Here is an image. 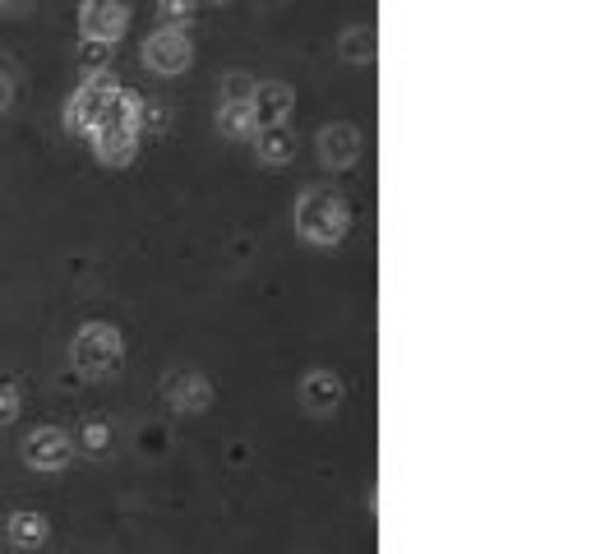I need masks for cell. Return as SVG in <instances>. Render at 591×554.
Instances as JSON below:
<instances>
[{
  "instance_id": "cell-21",
  "label": "cell",
  "mask_w": 591,
  "mask_h": 554,
  "mask_svg": "<svg viewBox=\"0 0 591 554\" xmlns=\"http://www.w3.org/2000/svg\"><path fill=\"white\" fill-rule=\"evenodd\" d=\"M10 102H14V79L0 70V112H10Z\"/></svg>"
},
{
  "instance_id": "cell-7",
  "label": "cell",
  "mask_w": 591,
  "mask_h": 554,
  "mask_svg": "<svg viewBox=\"0 0 591 554\" xmlns=\"http://www.w3.org/2000/svg\"><path fill=\"white\" fill-rule=\"evenodd\" d=\"M93 148H97L102 163L125 167L135 157V148H139V121H107V125H97L93 129Z\"/></svg>"
},
{
  "instance_id": "cell-1",
  "label": "cell",
  "mask_w": 591,
  "mask_h": 554,
  "mask_svg": "<svg viewBox=\"0 0 591 554\" xmlns=\"http://www.w3.org/2000/svg\"><path fill=\"white\" fill-rule=\"evenodd\" d=\"M139 112H144V102L130 93V88H120V84H112V79H88L84 88H74V97H70V107H65V125L70 129H93L97 125H107V121H139Z\"/></svg>"
},
{
  "instance_id": "cell-19",
  "label": "cell",
  "mask_w": 591,
  "mask_h": 554,
  "mask_svg": "<svg viewBox=\"0 0 591 554\" xmlns=\"http://www.w3.org/2000/svg\"><path fill=\"white\" fill-rule=\"evenodd\" d=\"M250 97H254V79L245 70H236V74L226 79V97L222 102H250Z\"/></svg>"
},
{
  "instance_id": "cell-16",
  "label": "cell",
  "mask_w": 591,
  "mask_h": 554,
  "mask_svg": "<svg viewBox=\"0 0 591 554\" xmlns=\"http://www.w3.org/2000/svg\"><path fill=\"white\" fill-rule=\"evenodd\" d=\"M112 42H97V38H84L80 42V65H84V74H107V65H112Z\"/></svg>"
},
{
  "instance_id": "cell-2",
  "label": "cell",
  "mask_w": 591,
  "mask_h": 554,
  "mask_svg": "<svg viewBox=\"0 0 591 554\" xmlns=\"http://www.w3.org/2000/svg\"><path fill=\"white\" fill-rule=\"evenodd\" d=\"M296 231L315 245H333L347 236V203L333 190H305L296 203Z\"/></svg>"
},
{
  "instance_id": "cell-15",
  "label": "cell",
  "mask_w": 591,
  "mask_h": 554,
  "mask_svg": "<svg viewBox=\"0 0 591 554\" xmlns=\"http://www.w3.org/2000/svg\"><path fill=\"white\" fill-rule=\"evenodd\" d=\"M342 56L356 61V65H370L374 61V29H370V23H356V29H347Z\"/></svg>"
},
{
  "instance_id": "cell-17",
  "label": "cell",
  "mask_w": 591,
  "mask_h": 554,
  "mask_svg": "<svg viewBox=\"0 0 591 554\" xmlns=\"http://www.w3.org/2000/svg\"><path fill=\"white\" fill-rule=\"evenodd\" d=\"M158 14H162L167 29H186L194 19V0H158Z\"/></svg>"
},
{
  "instance_id": "cell-4",
  "label": "cell",
  "mask_w": 591,
  "mask_h": 554,
  "mask_svg": "<svg viewBox=\"0 0 591 554\" xmlns=\"http://www.w3.org/2000/svg\"><path fill=\"white\" fill-rule=\"evenodd\" d=\"M190 61H194V42H190L186 29H167V23H162L158 33H148V42H144V65H148L152 74H181Z\"/></svg>"
},
{
  "instance_id": "cell-14",
  "label": "cell",
  "mask_w": 591,
  "mask_h": 554,
  "mask_svg": "<svg viewBox=\"0 0 591 554\" xmlns=\"http://www.w3.org/2000/svg\"><path fill=\"white\" fill-rule=\"evenodd\" d=\"M10 541L19 550H38L46 541V518L42 513H14L10 518Z\"/></svg>"
},
{
  "instance_id": "cell-22",
  "label": "cell",
  "mask_w": 591,
  "mask_h": 554,
  "mask_svg": "<svg viewBox=\"0 0 591 554\" xmlns=\"http://www.w3.org/2000/svg\"><path fill=\"white\" fill-rule=\"evenodd\" d=\"M0 6H23V0H0Z\"/></svg>"
},
{
  "instance_id": "cell-8",
  "label": "cell",
  "mask_w": 591,
  "mask_h": 554,
  "mask_svg": "<svg viewBox=\"0 0 591 554\" xmlns=\"http://www.w3.org/2000/svg\"><path fill=\"white\" fill-rule=\"evenodd\" d=\"M250 112H254V121H260V129L264 125H287V116L296 112V93L287 84H254Z\"/></svg>"
},
{
  "instance_id": "cell-3",
  "label": "cell",
  "mask_w": 591,
  "mask_h": 554,
  "mask_svg": "<svg viewBox=\"0 0 591 554\" xmlns=\"http://www.w3.org/2000/svg\"><path fill=\"white\" fill-rule=\"evenodd\" d=\"M120 360H125V342L112 324H84L80 333H74V365H80L88 379L116 375Z\"/></svg>"
},
{
  "instance_id": "cell-13",
  "label": "cell",
  "mask_w": 591,
  "mask_h": 554,
  "mask_svg": "<svg viewBox=\"0 0 591 554\" xmlns=\"http://www.w3.org/2000/svg\"><path fill=\"white\" fill-rule=\"evenodd\" d=\"M218 125H222V135H231V139H250L254 129H260V121H254V112H250V102H222Z\"/></svg>"
},
{
  "instance_id": "cell-6",
  "label": "cell",
  "mask_w": 591,
  "mask_h": 554,
  "mask_svg": "<svg viewBox=\"0 0 591 554\" xmlns=\"http://www.w3.org/2000/svg\"><path fill=\"white\" fill-rule=\"evenodd\" d=\"M125 23H130V10H125V0H84L80 10V29L84 38H97V42H112L125 33Z\"/></svg>"
},
{
  "instance_id": "cell-18",
  "label": "cell",
  "mask_w": 591,
  "mask_h": 554,
  "mask_svg": "<svg viewBox=\"0 0 591 554\" xmlns=\"http://www.w3.org/2000/svg\"><path fill=\"white\" fill-rule=\"evenodd\" d=\"M107 443H112V430L102 426V420H88V426L80 430V448H84V453H107Z\"/></svg>"
},
{
  "instance_id": "cell-10",
  "label": "cell",
  "mask_w": 591,
  "mask_h": 554,
  "mask_svg": "<svg viewBox=\"0 0 591 554\" xmlns=\"http://www.w3.org/2000/svg\"><path fill=\"white\" fill-rule=\"evenodd\" d=\"M356 153H361V135H356V125H328V129H319V157L328 167L356 163Z\"/></svg>"
},
{
  "instance_id": "cell-12",
  "label": "cell",
  "mask_w": 591,
  "mask_h": 554,
  "mask_svg": "<svg viewBox=\"0 0 591 554\" xmlns=\"http://www.w3.org/2000/svg\"><path fill=\"white\" fill-rule=\"evenodd\" d=\"M300 398H305V407H315V411H333L342 403V384L333 379L328 369H315V375H305Z\"/></svg>"
},
{
  "instance_id": "cell-20",
  "label": "cell",
  "mask_w": 591,
  "mask_h": 554,
  "mask_svg": "<svg viewBox=\"0 0 591 554\" xmlns=\"http://www.w3.org/2000/svg\"><path fill=\"white\" fill-rule=\"evenodd\" d=\"M19 416V388L10 379H0V426H10Z\"/></svg>"
},
{
  "instance_id": "cell-5",
  "label": "cell",
  "mask_w": 591,
  "mask_h": 554,
  "mask_svg": "<svg viewBox=\"0 0 591 554\" xmlns=\"http://www.w3.org/2000/svg\"><path fill=\"white\" fill-rule=\"evenodd\" d=\"M70 458H74V439L56 426H42L23 439V462L38 467V471H61Z\"/></svg>"
},
{
  "instance_id": "cell-11",
  "label": "cell",
  "mask_w": 591,
  "mask_h": 554,
  "mask_svg": "<svg viewBox=\"0 0 591 554\" xmlns=\"http://www.w3.org/2000/svg\"><path fill=\"white\" fill-rule=\"evenodd\" d=\"M254 139H260V163H268V167L292 163L296 139H292L287 125H264V129H254Z\"/></svg>"
},
{
  "instance_id": "cell-9",
  "label": "cell",
  "mask_w": 591,
  "mask_h": 554,
  "mask_svg": "<svg viewBox=\"0 0 591 554\" xmlns=\"http://www.w3.org/2000/svg\"><path fill=\"white\" fill-rule=\"evenodd\" d=\"M167 398H171V407H181V411H203L209 398H213V388H209V379H203L199 369H176V375L167 379Z\"/></svg>"
}]
</instances>
